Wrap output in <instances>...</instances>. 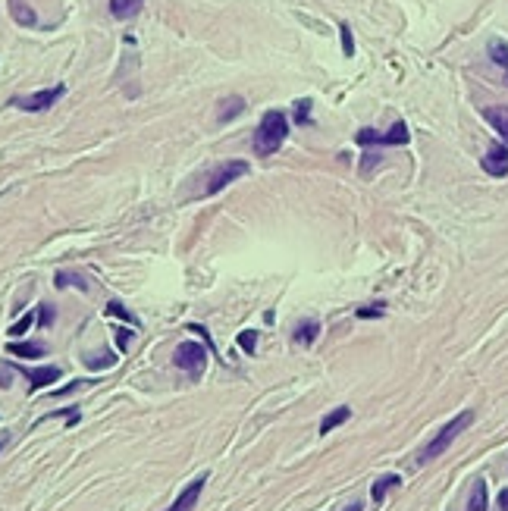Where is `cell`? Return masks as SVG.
I'll use <instances>...</instances> for the list:
<instances>
[{
  "mask_svg": "<svg viewBox=\"0 0 508 511\" xmlns=\"http://www.w3.org/2000/svg\"><path fill=\"white\" fill-rule=\"evenodd\" d=\"M286 138H289V116L282 110H267L261 116L258 132H254V154L258 157L276 154Z\"/></svg>",
  "mask_w": 508,
  "mask_h": 511,
  "instance_id": "cell-1",
  "label": "cell"
},
{
  "mask_svg": "<svg viewBox=\"0 0 508 511\" xmlns=\"http://www.w3.org/2000/svg\"><path fill=\"white\" fill-rule=\"evenodd\" d=\"M471 423H474V411H461V414H455L449 423H446V427H442L439 433H436L433 439H430L427 449L420 452L418 461H420V464H430L433 458H439V455L446 452V449H449V445L458 439V433H464L468 427H471Z\"/></svg>",
  "mask_w": 508,
  "mask_h": 511,
  "instance_id": "cell-2",
  "label": "cell"
},
{
  "mask_svg": "<svg viewBox=\"0 0 508 511\" xmlns=\"http://www.w3.org/2000/svg\"><path fill=\"white\" fill-rule=\"evenodd\" d=\"M245 173H248V163H245V160H223V163H217L214 170L201 179L204 186L198 188V195H195V198H210V195L223 192L229 182H239Z\"/></svg>",
  "mask_w": 508,
  "mask_h": 511,
  "instance_id": "cell-3",
  "label": "cell"
},
{
  "mask_svg": "<svg viewBox=\"0 0 508 511\" xmlns=\"http://www.w3.org/2000/svg\"><path fill=\"white\" fill-rule=\"evenodd\" d=\"M173 364H176L179 371L189 373L192 379H201V373L207 367V349L198 345V342H182L176 349V355H173Z\"/></svg>",
  "mask_w": 508,
  "mask_h": 511,
  "instance_id": "cell-4",
  "label": "cell"
},
{
  "mask_svg": "<svg viewBox=\"0 0 508 511\" xmlns=\"http://www.w3.org/2000/svg\"><path fill=\"white\" fill-rule=\"evenodd\" d=\"M66 95L63 85H53V88H45V91H35V95H25V97H13L10 104L19 107V110H29V113H38V110H47L60 101V97Z\"/></svg>",
  "mask_w": 508,
  "mask_h": 511,
  "instance_id": "cell-5",
  "label": "cell"
},
{
  "mask_svg": "<svg viewBox=\"0 0 508 511\" xmlns=\"http://www.w3.org/2000/svg\"><path fill=\"white\" fill-rule=\"evenodd\" d=\"M411 141V132L408 126L398 119L389 132H376V129H361L358 132V145H408Z\"/></svg>",
  "mask_w": 508,
  "mask_h": 511,
  "instance_id": "cell-6",
  "label": "cell"
},
{
  "mask_svg": "<svg viewBox=\"0 0 508 511\" xmlns=\"http://www.w3.org/2000/svg\"><path fill=\"white\" fill-rule=\"evenodd\" d=\"M16 371L29 379L32 392H38V389H45L47 383H57L60 379V367H53V364H47V367H16Z\"/></svg>",
  "mask_w": 508,
  "mask_h": 511,
  "instance_id": "cell-7",
  "label": "cell"
},
{
  "mask_svg": "<svg viewBox=\"0 0 508 511\" xmlns=\"http://www.w3.org/2000/svg\"><path fill=\"white\" fill-rule=\"evenodd\" d=\"M480 163H483V170L489 176H496V179L508 176V145H493Z\"/></svg>",
  "mask_w": 508,
  "mask_h": 511,
  "instance_id": "cell-8",
  "label": "cell"
},
{
  "mask_svg": "<svg viewBox=\"0 0 508 511\" xmlns=\"http://www.w3.org/2000/svg\"><path fill=\"white\" fill-rule=\"evenodd\" d=\"M204 483H207V477H198V480H192L189 486L179 493V499L173 505H169L167 511H192L195 505H198V499H201V489H204Z\"/></svg>",
  "mask_w": 508,
  "mask_h": 511,
  "instance_id": "cell-9",
  "label": "cell"
},
{
  "mask_svg": "<svg viewBox=\"0 0 508 511\" xmlns=\"http://www.w3.org/2000/svg\"><path fill=\"white\" fill-rule=\"evenodd\" d=\"M242 110H245V101H242L239 95L223 97V101H220V110H217V123H220V126H226V123H232L236 116H242Z\"/></svg>",
  "mask_w": 508,
  "mask_h": 511,
  "instance_id": "cell-10",
  "label": "cell"
},
{
  "mask_svg": "<svg viewBox=\"0 0 508 511\" xmlns=\"http://www.w3.org/2000/svg\"><path fill=\"white\" fill-rule=\"evenodd\" d=\"M10 16H13L23 29H35L38 25V13L25 3V0H10Z\"/></svg>",
  "mask_w": 508,
  "mask_h": 511,
  "instance_id": "cell-11",
  "label": "cell"
},
{
  "mask_svg": "<svg viewBox=\"0 0 508 511\" xmlns=\"http://www.w3.org/2000/svg\"><path fill=\"white\" fill-rule=\"evenodd\" d=\"M141 7H145V0H110L113 19H132L141 13Z\"/></svg>",
  "mask_w": 508,
  "mask_h": 511,
  "instance_id": "cell-12",
  "label": "cell"
},
{
  "mask_svg": "<svg viewBox=\"0 0 508 511\" xmlns=\"http://www.w3.org/2000/svg\"><path fill=\"white\" fill-rule=\"evenodd\" d=\"M483 116L489 119V126L508 141V107H486Z\"/></svg>",
  "mask_w": 508,
  "mask_h": 511,
  "instance_id": "cell-13",
  "label": "cell"
},
{
  "mask_svg": "<svg viewBox=\"0 0 508 511\" xmlns=\"http://www.w3.org/2000/svg\"><path fill=\"white\" fill-rule=\"evenodd\" d=\"M317 333H320V323H317V320H302V323L295 326L292 339L298 342V345H314Z\"/></svg>",
  "mask_w": 508,
  "mask_h": 511,
  "instance_id": "cell-14",
  "label": "cell"
},
{
  "mask_svg": "<svg viewBox=\"0 0 508 511\" xmlns=\"http://www.w3.org/2000/svg\"><path fill=\"white\" fill-rule=\"evenodd\" d=\"M348 417H352V408H336V411H330V414L320 421V436H326V433H332L336 427H342Z\"/></svg>",
  "mask_w": 508,
  "mask_h": 511,
  "instance_id": "cell-15",
  "label": "cell"
},
{
  "mask_svg": "<svg viewBox=\"0 0 508 511\" xmlns=\"http://www.w3.org/2000/svg\"><path fill=\"white\" fill-rule=\"evenodd\" d=\"M7 351L13 358H41L47 349H45V345H38V342H10Z\"/></svg>",
  "mask_w": 508,
  "mask_h": 511,
  "instance_id": "cell-16",
  "label": "cell"
},
{
  "mask_svg": "<svg viewBox=\"0 0 508 511\" xmlns=\"http://www.w3.org/2000/svg\"><path fill=\"white\" fill-rule=\"evenodd\" d=\"M398 483H402V477L398 474H386V477H380V480L374 483V489H370V496H374V502L380 505L386 499V493H389L392 486H398Z\"/></svg>",
  "mask_w": 508,
  "mask_h": 511,
  "instance_id": "cell-17",
  "label": "cell"
},
{
  "mask_svg": "<svg viewBox=\"0 0 508 511\" xmlns=\"http://www.w3.org/2000/svg\"><path fill=\"white\" fill-rule=\"evenodd\" d=\"M53 286H57V289H66V286H75V289L88 292V282H85V276H79V273H63V270H60V273L53 276Z\"/></svg>",
  "mask_w": 508,
  "mask_h": 511,
  "instance_id": "cell-18",
  "label": "cell"
},
{
  "mask_svg": "<svg viewBox=\"0 0 508 511\" xmlns=\"http://www.w3.org/2000/svg\"><path fill=\"white\" fill-rule=\"evenodd\" d=\"M468 511H486V480H474V489H471V502H468Z\"/></svg>",
  "mask_w": 508,
  "mask_h": 511,
  "instance_id": "cell-19",
  "label": "cell"
},
{
  "mask_svg": "<svg viewBox=\"0 0 508 511\" xmlns=\"http://www.w3.org/2000/svg\"><path fill=\"white\" fill-rule=\"evenodd\" d=\"M489 57H493V63H499V66H508V41H502V38H489Z\"/></svg>",
  "mask_w": 508,
  "mask_h": 511,
  "instance_id": "cell-20",
  "label": "cell"
},
{
  "mask_svg": "<svg viewBox=\"0 0 508 511\" xmlns=\"http://www.w3.org/2000/svg\"><path fill=\"white\" fill-rule=\"evenodd\" d=\"M104 314H107V317H119V320H125V323H132V326H141V323H138V317H135L132 311H125V308H123L119 301H110L107 308H104Z\"/></svg>",
  "mask_w": 508,
  "mask_h": 511,
  "instance_id": "cell-21",
  "label": "cell"
},
{
  "mask_svg": "<svg viewBox=\"0 0 508 511\" xmlns=\"http://www.w3.org/2000/svg\"><path fill=\"white\" fill-rule=\"evenodd\" d=\"M85 364H88L91 371H101V367H113V364H117V355H113V351H101V355H95V358H85Z\"/></svg>",
  "mask_w": 508,
  "mask_h": 511,
  "instance_id": "cell-22",
  "label": "cell"
},
{
  "mask_svg": "<svg viewBox=\"0 0 508 511\" xmlns=\"http://www.w3.org/2000/svg\"><path fill=\"white\" fill-rule=\"evenodd\" d=\"M239 345H242L245 355H254V349H258V333H254V329H245V333H239Z\"/></svg>",
  "mask_w": 508,
  "mask_h": 511,
  "instance_id": "cell-23",
  "label": "cell"
},
{
  "mask_svg": "<svg viewBox=\"0 0 508 511\" xmlns=\"http://www.w3.org/2000/svg\"><path fill=\"white\" fill-rule=\"evenodd\" d=\"M339 35H342V53H346V57H354V41H352V29H348V23L339 25Z\"/></svg>",
  "mask_w": 508,
  "mask_h": 511,
  "instance_id": "cell-24",
  "label": "cell"
},
{
  "mask_svg": "<svg viewBox=\"0 0 508 511\" xmlns=\"http://www.w3.org/2000/svg\"><path fill=\"white\" fill-rule=\"evenodd\" d=\"M32 323H35V314H25V317H19L13 326H10V336H23Z\"/></svg>",
  "mask_w": 508,
  "mask_h": 511,
  "instance_id": "cell-25",
  "label": "cell"
},
{
  "mask_svg": "<svg viewBox=\"0 0 508 511\" xmlns=\"http://www.w3.org/2000/svg\"><path fill=\"white\" fill-rule=\"evenodd\" d=\"M354 314H358L361 320H367V317H383L386 311H383V304H367V308H358Z\"/></svg>",
  "mask_w": 508,
  "mask_h": 511,
  "instance_id": "cell-26",
  "label": "cell"
},
{
  "mask_svg": "<svg viewBox=\"0 0 508 511\" xmlns=\"http://www.w3.org/2000/svg\"><path fill=\"white\" fill-rule=\"evenodd\" d=\"M308 113H311V101H298V104H295V119H298L302 126H304V123H311Z\"/></svg>",
  "mask_w": 508,
  "mask_h": 511,
  "instance_id": "cell-27",
  "label": "cell"
},
{
  "mask_svg": "<svg viewBox=\"0 0 508 511\" xmlns=\"http://www.w3.org/2000/svg\"><path fill=\"white\" fill-rule=\"evenodd\" d=\"M129 339H132V329H117V345L125 351V345H129Z\"/></svg>",
  "mask_w": 508,
  "mask_h": 511,
  "instance_id": "cell-28",
  "label": "cell"
},
{
  "mask_svg": "<svg viewBox=\"0 0 508 511\" xmlns=\"http://www.w3.org/2000/svg\"><path fill=\"white\" fill-rule=\"evenodd\" d=\"M51 317H53V311H51V308H47V304H41V317H38V323H41V326H47V323H51Z\"/></svg>",
  "mask_w": 508,
  "mask_h": 511,
  "instance_id": "cell-29",
  "label": "cell"
},
{
  "mask_svg": "<svg viewBox=\"0 0 508 511\" xmlns=\"http://www.w3.org/2000/svg\"><path fill=\"white\" fill-rule=\"evenodd\" d=\"M499 508L508 511V489H502V493H499Z\"/></svg>",
  "mask_w": 508,
  "mask_h": 511,
  "instance_id": "cell-30",
  "label": "cell"
},
{
  "mask_svg": "<svg viewBox=\"0 0 508 511\" xmlns=\"http://www.w3.org/2000/svg\"><path fill=\"white\" fill-rule=\"evenodd\" d=\"M346 511H361V505H348V508Z\"/></svg>",
  "mask_w": 508,
  "mask_h": 511,
  "instance_id": "cell-31",
  "label": "cell"
},
{
  "mask_svg": "<svg viewBox=\"0 0 508 511\" xmlns=\"http://www.w3.org/2000/svg\"><path fill=\"white\" fill-rule=\"evenodd\" d=\"M0 449H3V443H0Z\"/></svg>",
  "mask_w": 508,
  "mask_h": 511,
  "instance_id": "cell-32",
  "label": "cell"
}]
</instances>
